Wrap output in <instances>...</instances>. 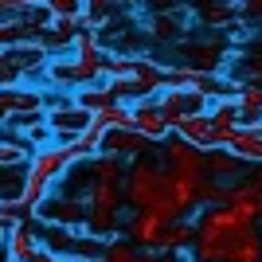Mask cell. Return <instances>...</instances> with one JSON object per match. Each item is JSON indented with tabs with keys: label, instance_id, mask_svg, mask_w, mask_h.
I'll return each mask as SVG.
<instances>
[{
	"label": "cell",
	"instance_id": "23",
	"mask_svg": "<svg viewBox=\"0 0 262 262\" xmlns=\"http://www.w3.org/2000/svg\"><path fill=\"white\" fill-rule=\"evenodd\" d=\"M94 121H98L106 133H114V129H133V110L125 106V102H118V106H110L106 114H98Z\"/></svg>",
	"mask_w": 262,
	"mask_h": 262
},
{
	"label": "cell",
	"instance_id": "12",
	"mask_svg": "<svg viewBox=\"0 0 262 262\" xmlns=\"http://www.w3.org/2000/svg\"><path fill=\"white\" fill-rule=\"evenodd\" d=\"M204 168H208V180H215V184H239V180H247V164L239 161V157H231L227 149H208L204 153Z\"/></svg>",
	"mask_w": 262,
	"mask_h": 262
},
{
	"label": "cell",
	"instance_id": "9",
	"mask_svg": "<svg viewBox=\"0 0 262 262\" xmlns=\"http://www.w3.org/2000/svg\"><path fill=\"white\" fill-rule=\"evenodd\" d=\"M129 110H133V133H141L149 145H164L172 137V125H168L164 114L157 110V98L137 102V106H129Z\"/></svg>",
	"mask_w": 262,
	"mask_h": 262
},
{
	"label": "cell",
	"instance_id": "30",
	"mask_svg": "<svg viewBox=\"0 0 262 262\" xmlns=\"http://www.w3.org/2000/svg\"><path fill=\"white\" fill-rule=\"evenodd\" d=\"M8 247V227H0V251Z\"/></svg>",
	"mask_w": 262,
	"mask_h": 262
},
{
	"label": "cell",
	"instance_id": "11",
	"mask_svg": "<svg viewBox=\"0 0 262 262\" xmlns=\"http://www.w3.org/2000/svg\"><path fill=\"white\" fill-rule=\"evenodd\" d=\"M223 208H235L243 219H247V223H254V227H258V223H262V188L254 184L251 176H247V180H239V184L227 188Z\"/></svg>",
	"mask_w": 262,
	"mask_h": 262
},
{
	"label": "cell",
	"instance_id": "6",
	"mask_svg": "<svg viewBox=\"0 0 262 262\" xmlns=\"http://www.w3.org/2000/svg\"><path fill=\"white\" fill-rule=\"evenodd\" d=\"M164 172L184 176V180H208V168H204V153L184 145L180 137H168L164 141Z\"/></svg>",
	"mask_w": 262,
	"mask_h": 262
},
{
	"label": "cell",
	"instance_id": "21",
	"mask_svg": "<svg viewBox=\"0 0 262 262\" xmlns=\"http://www.w3.org/2000/svg\"><path fill=\"white\" fill-rule=\"evenodd\" d=\"M28 223H35V211L32 208H24L20 200H0V227H28Z\"/></svg>",
	"mask_w": 262,
	"mask_h": 262
},
{
	"label": "cell",
	"instance_id": "10",
	"mask_svg": "<svg viewBox=\"0 0 262 262\" xmlns=\"http://www.w3.org/2000/svg\"><path fill=\"white\" fill-rule=\"evenodd\" d=\"M145 153H149V141L133 129H114V133H106V141H102V157H114V161H121L125 168L145 161Z\"/></svg>",
	"mask_w": 262,
	"mask_h": 262
},
{
	"label": "cell",
	"instance_id": "4",
	"mask_svg": "<svg viewBox=\"0 0 262 262\" xmlns=\"http://www.w3.org/2000/svg\"><path fill=\"white\" fill-rule=\"evenodd\" d=\"M86 219H90L86 200H67V196H51L43 208L35 211V223L63 227V231H86Z\"/></svg>",
	"mask_w": 262,
	"mask_h": 262
},
{
	"label": "cell",
	"instance_id": "29",
	"mask_svg": "<svg viewBox=\"0 0 262 262\" xmlns=\"http://www.w3.org/2000/svg\"><path fill=\"white\" fill-rule=\"evenodd\" d=\"M251 180H254V184L262 188V164H258V168H254V172H251Z\"/></svg>",
	"mask_w": 262,
	"mask_h": 262
},
{
	"label": "cell",
	"instance_id": "20",
	"mask_svg": "<svg viewBox=\"0 0 262 262\" xmlns=\"http://www.w3.org/2000/svg\"><path fill=\"white\" fill-rule=\"evenodd\" d=\"M28 39H39V32H35L32 24H24V20H0V51H12V47L28 43Z\"/></svg>",
	"mask_w": 262,
	"mask_h": 262
},
{
	"label": "cell",
	"instance_id": "15",
	"mask_svg": "<svg viewBox=\"0 0 262 262\" xmlns=\"http://www.w3.org/2000/svg\"><path fill=\"white\" fill-rule=\"evenodd\" d=\"M200 20L208 32H235V24L243 20V4H208L200 8Z\"/></svg>",
	"mask_w": 262,
	"mask_h": 262
},
{
	"label": "cell",
	"instance_id": "26",
	"mask_svg": "<svg viewBox=\"0 0 262 262\" xmlns=\"http://www.w3.org/2000/svg\"><path fill=\"white\" fill-rule=\"evenodd\" d=\"M243 63H247V78H243V82H262V35L247 47Z\"/></svg>",
	"mask_w": 262,
	"mask_h": 262
},
{
	"label": "cell",
	"instance_id": "25",
	"mask_svg": "<svg viewBox=\"0 0 262 262\" xmlns=\"http://www.w3.org/2000/svg\"><path fill=\"white\" fill-rule=\"evenodd\" d=\"M145 258V251H137L133 243H125V239H114L106 247V258L102 262H141Z\"/></svg>",
	"mask_w": 262,
	"mask_h": 262
},
{
	"label": "cell",
	"instance_id": "24",
	"mask_svg": "<svg viewBox=\"0 0 262 262\" xmlns=\"http://www.w3.org/2000/svg\"><path fill=\"white\" fill-rule=\"evenodd\" d=\"M149 35H153V39H164V43H172V39H180V20L168 16V12H157L153 20H149Z\"/></svg>",
	"mask_w": 262,
	"mask_h": 262
},
{
	"label": "cell",
	"instance_id": "2",
	"mask_svg": "<svg viewBox=\"0 0 262 262\" xmlns=\"http://www.w3.org/2000/svg\"><path fill=\"white\" fill-rule=\"evenodd\" d=\"M176 55H180V63L176 67H188V71H196V75H223V47L215 43V39H204V35H196V39H180L176 43Z\"/></svg>",
	"mask_w": 262,
	"mask_h": 262
},
{
	"label": "cell",
	"instance_id": "1",
	"mask_svg": "<svg viewBox=\"0 0 262 262\" xmlns=\"http://www.w3.org/2000/svg\"><path fill=\"white\" fill-rule=\"evenodd\" d=\"M161 188H164V164L137 161V164L125 168V204H129L133 211L153 208L157 196H161Z\"/></svg>",
	"mask_w": 262,
	"mask_h": 262
},
{
	"label": "cell",
	"instance_id": "18",
	"mask_svg": "<svg viewBox=\"0 0 262 262\" xmlns=\"http://www.w3.org/2000/svg\"><path fill=\"white\" fill-rule=\"evenodd\" d=\"M192 243H196V219H176L168 223L161 235V251H192Z\"/></svg>",
	"mask_w": 262,
	"mask_h": 262
},
{
	"label": "cell",
	"instance_id": "8",
	"mask_svg": "<svg viewBox=\"0 0 262 262\" xmlns=\"http://www.w3.org/2000/svg\"><path fill=\"white\" fill-rule=\"evenodd\" d=\"M157 110H161L164 121L176 129V125L184 118H192V114H208V98L196 94V90H168L164 86L161 94H157Z\"/></svg>",
	"mask_w": 262,
	"mask_h": 262
},
{
	"label": "cell",
	"instance_id": "14",
	"mask_svg": "<svg viewBox=\"0 0 262 262\" xmlns=\"http://www.w3.org/2000/svg\"><path fill=\"white\" fill-rule=\"evenodd\" d=\"M39 251H43V239L35 235L32 223H28V227L8 231V247H4L8 262H35V254H39Z\"/></svg>",
	"mask_w": 262,
	"mask_h": 262
},
{
	"label": "cell",
	"instance_id": "28",
	"mask_svg": "<svg viewBox=\"0 0 262 262\" xmlns=\"http://www.w3.org/2000/svg\"><path fill=\"white\" fill-rule=\"evenodd\" d=\"M243 16H262V0H243Z\"/></svg>",
	"mask_w": 262,
	"mask_h": 262
},
{
	"label": "cell",
	"instance_id": "22",
	"mask_svg": "<svg viewBox=\"0 0 262 262\" xmlns=\"http://www.w3.org/2000/svg\"><path fill=\"white\" fill-rule=\"evenodd\" d=\"M110 20H114V4H102V0L82 4V28L86 32H106Z\"/></svg>",
	"mask_w": 262,
	"mask_h": 262
},
{
	"label": "cell",
	"instance_id": "16",
	"mask_svg": "<svg viewBox=\"0 0 262 262\" xmlns=\"http://www.w3.org/2000/svg\"><path fill=\"white\" fill-rule=\"evenodd\" d=\"M32 164V149L24 137H0V172H20Z\"/></svg>",
	"mask_w": 262,
	"mask_h": 262
},
{
	"label": "cell",
	"instance_id": "7",
	"mask_svg": "<svg viewBox=\"0 0 262 262\" xmlns=\"http://www.w3.org/2000/svg\"><path fill=\"white\" fill-rule=\"evenodd\" d=\"M164 227H168V219H161L157 211H133L129 219H125V243H133L137 251H161V235Z\"/></svg>",
	"mask_w": 262,
	"mask_h": 262
},
{
	"label": "cell",
	"instance_id": "13",
	"mask_svg": "<svg viewBox=\"0 0 262 262\" xmlns=\"http://www.w3.org/2000/svg\"><path fill=\"white\" fill-rule=\"evenodd\" d=\"M172 137H180L184 145H192V149H200V153L215 149V125H211L208 114H192V118H184L172 129Z\"/></svg>",
	"mask_w": 262,
	"mask_h": 262
},
{
	"label": "cell",
	"instance_id": "3",
	"mask_svg": "<svg viewBox=\"0 0 262 262\" xmlns=\"http://www.w3.org/2000/svg\"><path fill=\"white\" fill-rule=\"evenodd\" d=\"M24 114H43V86H32V82L0 86V129H8Z\"/></svg>",
	"mask_w": 262,
	"mask_h": 262
},
{
	"label": "cell",
	"instance_id": "17",
	"mask_svg": "<svg viewBox=\"0 0 262 262\" xmlns=\"http://www.w3.org/2000/svg\"><path fill=\"white\" fill-rule=\"evenodd\" d=\"M75 102L86 110L90 118H98V114H106L110 106H118V98H114L110 82H94V86H82V90L75 94Z\"/></svg>",
	"mask_w": 262,
	"mask_h": 262
},
{
	"label": "cell",
	"instance_id": "31",
	"mask_svg": "<svg viewBox=\"0 0 262 262\" xmlns=\"http://www.w3.org/2000/svg\"><path fill=\"white\" fill-rule=\"evenodd\" d=\"M157 262H180V258H157Z\"/></svg>",
	"mask_w": 262,
	"mask_h": 262
},
{
	"label": "cell",
	"instance_id": "27",
	"mask_svg": "<svg viewBox=\"0 0 262 262\" xmlns=\"http://www.w3.org/2000/svg\"><path fill=\"white\" fill-rule=\"evenodd\" d=\"M35 262H75V258H67V254H55V251H47V247H43V251L35 254Z\"/></svg>",
	"mask_w": 262,
	"mask_h": 262
},
{
	"label": "cell",
	"instance_id": "19",
	"mask_svg": "<svg viewBox=\"0 0 262 262\" xmlns=\"http://www.w3.org/2000/svg\"><path fill=\"white\" fill-rule=\"evenodd\" d=\"M106 247H110L106 239L78 231L75 243H71V251H67V258H75V262H102V258H106Z\"/></svg>",
	"mask_w": 262,
	"mask_h": 262
},
{
	"label": "cell",
	"instance_id": "5",
	"mask_svg": "<svg viewBox=\"0 0 262 262\" xmlns=\"http://www.w3.org/2000/svg\"><path fill=\"white\" fill-rule=\"evenodd\" d=\"M43 118H47V129H51V141H55V145H75L78 137L90 129V121H94L86 110L78 106V102L59 106V110H47Z\"/></svg>",
	"mask_w": 262,
	"mask_h": 262
}]
</instances>
